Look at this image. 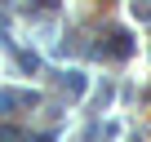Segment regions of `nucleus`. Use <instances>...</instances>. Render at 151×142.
Listing matches in <instances>:
<instances>
[{"label":"nucleus","instance_id":"nucleus-5","mask_svg":"<svg viewBox=\"0 0 151 142\" xmlns=\"http://www.w3.org/2000/svg\"><path fill=\"white\" fill-rule=\"evenodd\" d=\"M133 14H138V18H151V0H138V5H133Z\"/></svg>","mask_w":151,"mask_h":142},{"label":"nucleus","instance_id":"nucleus-1","mask_svg":"<svg viewBox=\"0 0 151 142\" xmlns=\"http://www.w3.org/2000/svg\"><path fill=\"white\" fill-rule=\"evenodd\" d=\"M102 40H107V44H93V58H129V53H133V36L120 31V27H111Z\"/></svg>","mask_w":151,"mask_h":142},{"label":"nucleus","instance_id":"nucleus-4","mask_svg":"<svg viewBox=\"0 0 151 142\" xmlns=\"http://www.w3.org/2000/svg\"><path fill=\"white\" fill-rule=\"evenodd\" d=\"M14 67H22L27 76H36V71H40V58H36L31 49H14Z\"/></svg>","mask_w":151,"mask_h":142},{"label":"nucleus","instance_id":"nucleus-6","mask_svg":"<svg viewBox=\"0 0 151 142\" xmlns=\"http://www.w3.org/2000/svg\"><path fill=\"white\" fill-rule=\"evenodd\" d=\"M31 142H58V138H53V133H36Z\"/></svg>","mask_w":151,"mask_h":142},{"label":"nucleus","instance_id":"nucleus-3","mask_svg":"<svg viewBox=\"0 0 151 142\" xmlns=\"http://www.w3.org/2000/svg\"><path fill=\"white\" fill-rule=\"evenodd\" d=\"M58 85H62V93H67V98H80V93L89 89V80L80 76V71H58Z\"/></svg>","mask_w":151,"mask_h":142},{"label":"nucleus","instance_id":"nucleus-2","mask_svg":"<svg viewBox=\"0 0 151 142\" xmlns=\"http://www.w3.org/2000/svg\"><path fill=\"white\" fill-rule=\"evenodd\" d=\"M14 107H40L36 89H5L0 93V115H14Z\"/></svg>","mask_w":151,"mask_h":142},{"label":"nucleus","instance_id":"nucleus-7","mask_svg":"<svg viewBox=\"0 0 151 142\" xmlns=\"http://www.w3.org/2000/svg\"><path fill=\"white\" fill-rule=\"evenodd\" d=\"M129 142H142V138H129Z\"/></svg>","mask_w":151,"mask_h":142}]
</instances>
